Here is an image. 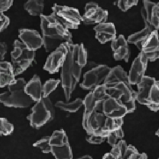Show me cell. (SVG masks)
Wrapping results in <instances>:
<instances>
[{
	"mask_svg": "<svg viewBox=\"0 0 159 159\" xmlns=\"http://www.w3.org/2000/svg\"><path fill=\"white\" fill-rule=\"evenodd\" d=\"M87 50L83 44L69 43L67 55L61 66V86L67 101L80 81L82 69L87 63Z\"/></svg>",
	"mask_w": 159,
	"mask_h": 159,
	"instance_id": "cell-1",
	"label": "cell"
},
{
	"mask_svg": "<svg viewBox=\"0 0 159 159\" xmlns=\"http://www.w3.org/2000/svg\"><path fill=\"white\" fill-rule=\"evenodd\" d=\"M41 29L46 52H52L62 44L72 43V36L68 29L62 26L51 15H40Z\"/></svg>",
	"mask_w": 159,
	"mask_h": 159,
	"instance_id": "cell-2",
	"label": "cell"
},
{
	"mask_svg": "<svg viewBox=\"0 0 159 159\" xmlns=\"http://www.w3.org/2000/svg\"><path fill=\"white\" fill-rule=\"evenodd\" d=\"M27 82L24 78L16 80L14 84L8 85V91L0 93V102L8 107H29L35 102L25 92Z\"/></svg>",
	"mask_w": 159,
	"mask_h": 159,
	"instance_id": "cell-3",
	"label": "cell"
},
{
	"mask_svg": "<svg viewBox=\"0 0 159 159\" xmlns=\"http://www.w3.org/2000/svg\"><path fill=\"white\" fill-rule=\"evenodd\" d=\"M55 117V108L48 97L37 102L32 108L31 113L27 116V119L31 127L38 129L53 120Z\"/></svg>",
	"mask_w": 159,
	"mask_h": 159,
	"instance_id": "cell-4",
	"label": "cell"
},
{
	"mask_svg": "<svg viewBox=\"0 0 159 159\" xmlns=\"http://www.w3.org/2000/svg\"><path fill=\"white\" fill-rule=\"evenodd\" d=\"M14 49L11 52V61L14 75L17 76L27 70L35 59L36 51L30 50L23 42L16 40Z\"/></svg>",
	"mask_w": 159,
	"mask_h": 159,
	"instance_id": "cell-5",
	"label": "cell"
},
{
	"mask_svg": "<svg viewBox=\"0 0 159 159\" xmlns=\"http://www.w3.org/2000/svg\"><path fill=\"white\" fill-rule=\"evenodd\" d=\"M104 101H97L94 109L85 116H83L82 126L88 134H94L105 137L102 130L107 116L103 111Z\"/></svg>",
	"mask_w": 159,
	"mask_h": 159,
	"instance_id": "cell-6",
	"label": "cell"
},
{
	"mask_svg": "<svg viewBox=\"0 0 159 159\" xmlns=\"http://www.w3.org/2000/svg\"><path fill=\"white\" fill-rule=\"evenodd\" d=\"M50 14L67 29H77L82 21V16L77 9L55 4Z\"/></svg>",
	"mask_w": 159,
	"mask_h": 159,
	"instance_id": "cell-7",
	"label": "cell"
},
{
	"mask_svg": "<svg viewBox=\"0 0 159 159\" xmlns=\"http://www.w3.org/2000/svg\"><path fill=\"white\" fill-rule=\"evenodd\" d=\"M109 97L115 99L119 104L125 106L127 113H132L135 110L136 92L124 82L117 84L113 88L106 89Z\"/></svg>",
	"mask_w": 159,
	"mask_h": 159,
	"instance_id": "cell-8",
	"label": "cell"
},
{
	"mask_svg": "<svg viewBox=\"0 0 159 159\" xmlns=\"http://www.w3.org/2000/svg\"><path fill=\"white\" fill-rule=\"evenodd\" d=\"M111 68L101 65L87 72L84 75V80L80 84L82 89L93 91L95 88L102 84L110 72Z\"/></svg>",
	"mask_w": 159,
	"mask_h": 159,
	"instance_id": "cell-9",
	"label": "cell"
},
{
	"mask_svg": "<svg viewBox=\"0 0 159 159\" xmlns=\"http://www.w3.org/2000/svg\"><path fill=\"white\" fill-rule=\"evenodd\" d=\"M108 12L99 6L97 3L89 2L85 6V12L82 16L84 25H93L106 22L108 20Z\"/></svg>",
	"mask_w": 159,
	"mask_h": 159,
	"instance_id": "cell-10",
	"label": "cell"
},
{
	"mask_svg": "<svg viewBox=\"0 0 159 159\" xmlns=\"http://www.w3.org/2000/svg\"><path fill=\"white\" fill-rule=\"evenodd\" d=\"M140 56L143 61L148 64V60L154 61L159 57L158 30L152 31L141 48Z\"/></svg>",
	"mask_w": 159,
	"mask_h": 159,
	"instance_id": "cell-11",
	"label": "cell"
},
{
	"mask_svg": "<svg viewBox=\"0 0 159 159\" xmlns=\"http://www.w3.org/2000/svg\"><path fill=\"white\" fill-rule=\"evenodd\" d=\"M69 43H70L66 42L62 44L52 52L45 64L44 70L48 71L50 74H54L59 71L66 58Z\"/></svg>",
	"mask_w": 159,
	"mask_h": 159,
	"instance_id": "cell-12",
	"label": "cell"
},
{
	"mask_svg": "<svg viewBox=\"0 0 159 159\" xmlns=\"http://www.w3.org/2000/svg\"><path fill=\"white\" fill-rule=\"evenodd\" d=\"M18 37L30 50L36 51L43 45L42 37L39 33L34 30L20 29Z\"/></svg>",
	"mask_w": 159,
	"mask_h": 159,
	"instance_id": "cell-13",
	"label": "cell"
},
{
	"mask_svg": "<svg viewBox=\"0 0 159 159\" xmlns=\"http://www.w3.org/2000/svg\"><path fill=\"white\" fill-rule=\"evenodd\" d=\"M124 82L129 87L132 88L129 84L128 75L124 69L120 66H117L111 68L107 76L103 82V84L106 89L113 88L117 84Z\"/></svg>",
	"mask_w": 159,
	"mask_h": 159,
	"instance_id": "cell-14",
	"label": "cell"
},
{
	"mask_svg": "<svg viewBox=\"0 0 159 159\" xmlns=\"http://www.w3.org/2000/svg\"><path fill=\"white\" fill-rule=\"evenodd\" d=\"M103 111L106 116L113 119L123 118L128 113L125 106L111 97L105 100L103 102Z\"/></svg>",
	"mask_w": 159,
	"mask_h": 159,
	"instance_id": "cell-15",
	"label": "cell"
},
{
	"mask_svg": "<svg viewBox=\"0 0 159 159\" xmlns=\"http://www.w3.org/2000/svg\"><path fill=\"white\" fill-rule=\"evenodd\" d=\"M96 32V38L101 44L113 40L116 38V29L112 22H103L98 24L93 28Z\"/></svg>",
	"mask_w": 159,
	"mask_h": 159,
	"instance_id": "cell-16",
	"label": "cell"
},
{
	"mask_svg": "<svg viewBox=\"0 0 159 159\" xmlns=\"http://www.w3.org/2000/svg\"><path fill=\"white\" fill-rule=\"evenodd\" d=\"M147 66L148 64L142 60L139 53L133 62L131 68L129 71L128 80L131 85H137L140 82L144 76Z\"/></svg>",
	"mask_w": 159,
	"mask_h": 159,
	"instance_id": "cell-17",
	"label": "cell"
},
{
	"mask_svg": "<svg viewBox=\"0 0 159 159\" xmlns=\"http://www.w3.org/2000/svg\"><path fill=\"white\" fill-rule=\"evenodd\" d=\"M156 81V80L154 77L144 75L140 82L137 84L138 91L136 92V100L140 104L147 105V100L151 88Z\"/></svg>",
	"mask_w": 159,
	"mask_h": 159,
	"instance_id": "cell-18",
	"label": "cell"
},
{
	"mask_svg": "<svg viewBox=\"0 0 159 159\" xmlns=\"http://www.w3.org/2000/svg\"><path fill=\"white\" fill-rule=\"evenodd\" d=\"M42 86L40 78L39 76L36 74L26 84L25 88V92L29 95L35 102H38L43 98Z\"/></svg>",
	"mask_w": 159,
	"mask_h": 159,
	"instance_id": "cell-19",
	"label": "cell"
},
{
	"mask_svg": "<svg viewBox=\"0 0 159 159\" xmlns=\"http://www.w3.org/2000/svg\"><path fill=\"white\" fill-rule=\"evenodd\" d=\"M15 76L11 63L0 61V88L14 84L16 81Z\"/></svg>",
	"mask_w": 159,
	"mask_h": 159,
	"instance_id": "cell-20",
	"label": "cell"
},
{
	"mask_svg": "<svg viewBox=\"0 0 159 159\" xmlns=\"http://www.w3.org/2000/svg\"><path fill=\"white\" fill-rule=\"evenodd\" d=\"M155 30V28L151 25H145V28L141 31L129 36L127 42L128 43L134 44L137 46L138 49L141 50L143 45Z\"/></svg>",
	"mask_w": 159,
	"mask_h": 159,
	"instance_id": "cell-21",
	"label": "cell"
},
{
	"mask_svg": "<svg viewBox=\"0 0 159 159\" xmlns=\"http://www.w3.org/2000/svg\"><path fill=\"white\" fill-rule=\"evenodd\" d=\"M51 152L56 159L73 158L72 152L69 143L51 146Z\"/></svg>",
	"mask_w": 159,
	"mask_h": 159,
	"instance_id": "cell-22",
	"label": "cell"
},
{
	"mask_svg": "<svg viewBox=\"0 0 159 159\" xmlns=\"http://www.w3.org/2000/svg\"><path fill=\"white\" fill-rule=\"evenodd\" d=\"M147 106L151 110L157 112L159 109V83L155 81L151 88V91L147 100Z\"/></svg>",
	"mask_w": 159,
	"mask_h": 159,
	"instance_id": "cell-23",
	"label": "cell"
},
{
	"mask_svg": "<svg viewBox=\"0 0 159 159\" xmlns=\"http://www.w3.org/2000/svg\"><path fill=\"white\" fill-rule=\"evenodd\" d=\"M24 8L32 16H40L44 9V0H29Z\"/></svg>",
	"mask_w": 159,
	"mask_h": 159,
	"instance_id": "cell-24",
	"label": "cell"
},
{
	"mask_svg": "<svg viewBox=\"0 0 159 159\" xmlns=\"http://www.w3.org/2000/svg\"><path fill=\"white\" fill-rule=\"evenodd\" d=\"M123 123V118L113 119L110 117H107L105 123L104 127L102 130L105 137L107 138L109 135V133L121 128Z\"/></svg>",
	"mask_w": 159,
	"mask_h": 159,
	"instance_id": "cell-25",
	"label": "cell"
},
{
	"mask_svg": "<svg viewBox=\"0 0 159 159\" xmlns=\"http://www.w3.org/2000/svg\"><path fill=\"white\" fill-rule=\"evenodd\" d=\"M82 105H84V100L80 98H77L75 100L70 103H65L63 101H57L55 104V106L66 111L75 112L80 109Z\"/></svg>",
	"mask_w": 159,
	"mask_h": 159,
	"instance_id": "cell-26",
	"label": "cell"
},
{
	"mask_svg": "<svg viewBox=\"0 0 159 159\" xmlns=\"http://www.w3.org/2000/svg\"><path fill=\"white\" fill-rule=\"evenodd\" d=\"M69 143L68 137L64 130L61 129L53 132L50 137V146L56 145L60 143Z\"/></svg>",
	"mask_w": 159,
	"mask_h": 159,
	"instance_id": "cell-27",
	"label": "cell"
},
{
	"mask_svg": "<svg viewBox=\"0 0 159 159\" xmlns=\"http://www.w3.org/2000/svg\"><path fill=\"white\" fill-rule=\"evenodd\" d=\"M113 53V57L116 61L125 60L128 63L130 56V50L128 44L121 46L115 50Z\"/></svg>",
	"mask_w": 159,
	"mask_h": 159,
	"instance_id": "cell-28",
	"label": "cell"
},
{
	"mask_svg": "<svg viewBox=\"0 0 159 159\" xmlns=\"http://www.w3.org/2000/svg\"><path fill=\"white\" fill-rule=\"evenodd\" d=\"M60 81V80L50 79L45 82L42 86L43 98L48 97L51 93L55 91Z\"/></svg>",
	"mask_w": 159,
	"mask_h": 159,
	"instance_id": "cell-29",
	"label": "cell"
},
{
	"mask_svg": "<svg viewBox=\"0 0 159 159\" xmlns=\"http://www.w3.org/2000/svg\"><path fill=\"white\" fill-rule=\"evenodd\" d=\"M96 101H97L93 97L92 92L88 93L84 100V111L83 116H88L92 111L95 108V104Z\"/></svg>",
	"mask_w": 159,
	"mask_h": 159,
	"instance_id": "cell-30",
	"label": "cell"
},
{
	"mask_svg": "<svg viewBox=\"0 0 159 159\" xmlns=\"http://www.w3.org/2000/svg\"><path fill=\"white\" fill-rule=\"evenodd\" d=\"M50 136H44L40 140L33 144V146L36 148H40L43 153L51 152V146L50 145Z\"/></svg>",
	"mask_w": 159,
	"mask_h": 159,
	"instance_id": "cell-31",
	"label": "cell"
},
{
	"mask_svg": "<svg viewBox=\"0 0 159 159\" xmlns=\"http://www.w3.org/2000/svg\"><path fill=\"white\" fill-rule=\"evenodd\" d=\"M92 92V95L93 98L97 101H104L106 99L109 98V95H108L106 92V88L102 84L99 85L98 87L95 88V89Z\"/></svg>",
	"mask_w": 159,
	"mask_h": 159,
	"instance_id": "cell-32",
	"label": "cell"
},
{
	"mask_svg": "<svg viewBox=\"0 0 159 159\" xmlns=\"http://www.w3.org/2000/svg\"><path fill=\"white\" fill-rule=\"evenodd\" d=\"M14 131V126L5 118H0V135H9Z\"/></svg>",
	"mask_w": 159,
	"mask_h": 159,
	"instance_id": "cell-33",
	"label": "cell"
},
{
	"mask_svg": "<svg viewBox=\"0 0 159 159\" xmlns=\"http://www.w3.org/2000/svg\"><path fill=\"white\" fill-rule=\"evenodd\" d=\"M151 25L155 28V30H158L159 27V4L156 3L152 13Z\"/></svg>",
	"mask_w": 159,
	"mask_h": 159,
	"instance_id": "cell-34",
	"label": "cell"
},
{
	"mask_svg": "<svg viewBox=\"0 0 159 159\" xmlns=\"http://www.w3.org/2000/svg\"><path fill=\"white\" fill-rule=\"evenodd\" d=\"M127 44H128V43L124 36L123 35H120L117 38H115L113 40L111 41V46L113 52H115V50H116L120 46Z\"/></svg>",
	"mask_w": 159,
	"mask_h": 159,
	"instance_id": "cell-35",
	"label": "cell"
},
{
	"mask_svg": "<svg viewBox=\"0 0 159 159\" xmlns=\"http://www.w3.org/2000/svg\"><path fill=\"white\" fill-rule=\"evenodd\" d=\"M106 137L94 134H88L86 140L88 143L93 144H100L104 142Z\"/></svg>",
	"mask_w": 159,
	"mask_h": 159,
	"instance_id": "cell-36",
	"label": "cell"
},
{
	"mask_svg": "<svg viewBox=\"0 0 159 159\" xmlns=\"http://www.w3.org/2000/svg\"><path fill=\"white\" fill-rule=\"evenodd\" d=\"M13 0H0V20L5 16L3 12L10 8Z\"/></svg>",
	"mask_w": 159,
	"mask_h": 159,
	"instance_id": "cell-37",
	"label": "cell"
},
{
	"mask_svg": "<svg viewBox=\"0 0 159 159\" xmlns=\"http://www.w3.org/2000/svg\"><path fill=\"white\" fill-rule=\"evenodd\" d=\"M137 149L135 148V147L132 145H129L127 146V149L125 153L124 159H130V157L138 152Z\"/></svg>",
	"mask_w": 159,
	"mask_h": 159,
	"instance_id": "cell-38",
	"label": "cell"
},
{
	"mask_svg": "<svg viewBox=\"0 0 159 159\" xmlns=\"http://www.w3.org/2000/svg\"><path fill=\"white\" fill-rule=\"evenodd\" d=\"M110 153L113 156L115 159H120V151L118 143L113 145Z\"/></svg>",
	"mask_w": 159,
	"mask_h": 159,
	"instance_id": "cell-39",
	"label": "cell"
},
{
	"mask_svg": "<svg viewBox=\"0 0 159 159\" xmlns=\"http://www.w3.org/2000/svg\"><path fill=\"white\" fill-rule=\"evenodd\" d=\"M10 24V19L7 16H5L0 20V32L6 29Z\"/></svg>",
	"mask_w": 159,
	"mask_h": 159,
	"instance_id": "cell-40",
	"label": "cell"
},
{
	"mask_svg": "<svg viewBox=\"0 0 159 159\" xmlns=\"http://www.w3.org/2000/svg\"><path fill=\"white\" fill-rule=\"evenodd\" d=\"M107 138L108 139V143L111 146H113V145L117 143V140L119 139L116 135L115 131L109 133V135Z\"/></svg>",
	"mask_w": 159,
	"mask_h": 159,
	"instance_id": "cell-41",
	"label": "cell"
},
{
	"mask_svg": "<svg viewBox=\"0 0 159 159\" xmlns=\"http://www.w3.org/2000/svg\"><path fill=\"white\" fill-rule=\"evenodd\" d=\"M119 144V148L120 151V159H124L125 153L127 149V145L126 141L124 140H120L119 143H117Z\"/></svg>",
	"mask_w": 159,
	"mask_h": 159,
	"instance_id": "cell-42",
	"label": "cell"
},
{
	"mask_svg": "<svg viewBox=\"0 0 159 159\" xmlns=\"http://www.w3.org/2000/svg\"><path fill=\"white\" fill-rule=\"evenodd\" d=\"M7 45L5 42H0V60H4L5 55L7 53Z\"/></svg>",
	"mask_w": 159,
	"mask_h": 159,
	"instance_id": "cell-43",
	"label": "cell"
},
{
	"mask_svg": "<svg viewBox=\"0 0 159 159\" xmlns=\"http://www.w3.org/2000/svg\"><path fill=\"white\" fill-rule=\"evenodd\" d=\"M148 158V156L145 153L140 154L138 152L136 154L132 155L129 159H146Z\"/></svg>",
	"mask_w": 159,
	"mask_h": 159,
	"instance_id": "cell-44",
	"label": "cell"
},
{
	"mask_svg": "<svg viewBox=\"0 0 159 159\" xmlns=\"http://www.w3.org/2000/svg\"><path fill=\"white\" fill-rule=\"evenodd\" d=\"M138 0H126V6L127 9L129 10L134 6L137 5Z\"/></svg>",
	"mask_w": 159,
	"mask_h": 159,
	"instance_id": "cell-45",
	"label": "cell"
},
{
	"mask_svg": "<svg viewBox=\"0 0 159 159\" xmlns=\"http://www.w3.org/2000/svg\"><path fill=\"white\" fill-rule=\"evenodd\" d=\"M115 133H116V135L117 136L118 139H122L123 137H124V133L123 131L122 128L117 129V130H115L114 131Z\"/></svg>",
	"mask_w": 159,
	"mask_h": 159,
	"instance_id": "cell-46",
	"label": "cell"
},
{
	"mask_svg": "<svg viewBox=\"0 0 159 159\" xmlns=\"http://www.w3.org/2000/svg\"><path fill=\"white\" fill-rule=\"evenodd\" d=\"M103 159H115L113 156L110 152H108L104 155V156L102 157Z\"/></svg>",
	"mask_w": 159,
	"mask_h": 159,
	"instance_id": "cell-47",
	"label": "cell"
},
{
	"mask_svg": "<svg viewBox=\"0 0 159 159\" xmlns=\"http://www.w3.org/2000/svg\"><path fill=\"white\" fill-rule=\"evenodd\" d=\"M80 158H81V159H93L92 157L90 156L89 155H84V156L81 157Z\"/></svg>",
	"mask_w": 159,
	"mask_h": 159,
	"instance_id": "cell-48",
	"label": "cell"
},
{
	"mask_svg": "<svg viewBox=\"0 0 159 159\" xmlns=\"http://www.w3.org/2000/svg\"><path fill=\"white\" fill-rule=\"evenodd\" d=\"M158 132H159V130H158V131H157V132H156V133H155V134H156V135H159V133H158Z\"/></svg>",
	"mask_w": 159,
	"mask_h": 159,
	"instance_id": "cell-49",
	"label": "cell"
}]
</instances>
